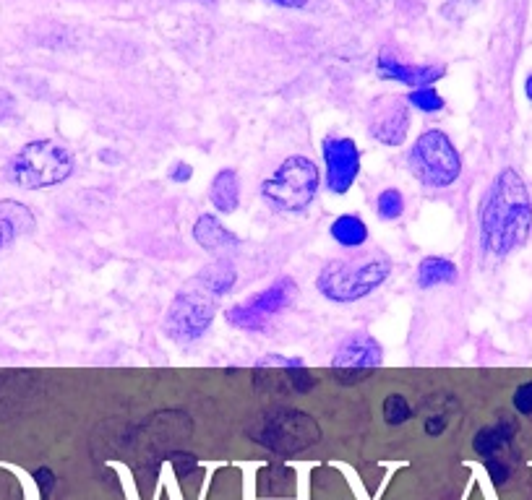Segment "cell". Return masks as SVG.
Wrapping results in <instances>:
<instances>
[{"label": "cell", "instance_id": "7c38bea8", "mask_svg": "<svg viewBox=\"0 0 532 500\" xmlns=\"http://www.w3.org/2000/svg\"><path fill=\"white\" fill-rule=\"evenodd\" d=\"M379 76L381 79L397 81V84H405L410 89H420V86H431L439 79H444V66H413V63H399L394 58H379Z\"/></svg>", "mask_w": 532, "mask_h": 500}, {"label": "cell", "instance_id": "5b68a950", "mask_svg": "<svg viewBox=\"0 0 532 500\" xmlns=\"http://www.w3.org/2000/svg\"><path fill=\"white\" fill-rule=\"evenodd\" d=\"M389 274H392V264L384 258L381 261H360V264L332 261L316 277V290L332 303H358L379 290L389 279Z\"/></svg>", "mask_w": 532, "mask_h": 500}, {"label": "cell", "instance_id": "f546056e", "mask_svg": "<svg viewBox=\"0 0 532 500\" xmlns=\"http://www.w3.org/2000/svg\"><path fill=\"white\" fill-rule=\"evenodd\" d=\"M446 430V417L444 415H431L426 420V433L431 435V438H439L441 433Z\"/></svg>", "mask_w": 532, "mask_h": 500}, {"label": "cell", "instance_id": "484cf974", "mask_svg": "<svg viewBox=\"0 0 532 500\" xmlns=\"http://www.w3.org/2000/svg\"><path fill=\"white\" fill-rule=\"evenodd\" d=\"M16 115V99L14 94L6 92L3 86H0V123L3 120H11Z\"/></svg>", "mask_w": 532, "mask_h": 500}, {"label": "cell", "instance_id": "d4e9b609", "mask_svg": "<svg viewBox=\"0 0 532 500\" xmlns=\"http://www.w3.org/2000/svg\"><path fill=\"white\" fill-rule=\"evenodd\" d=\"M486 469L493 485H504L509 480V474H512V469H509L504 459H486Z\"/></svg>", "mask_w": 532, "mask_h": 500}, {"label": "cell", "instance_id": "ffe728a7", "mask_svg": "<svg viewBox=\"0 0 532 500\" xmlns=\"http://www.w3.org/2000/svg\"><path fill=\"white\" fill-rule=\"evenodd\" d=\"M376 214H379L384 222H394L405 214V196L397 191V188H386L376 198Z\"/></svg>", "mask_w": 532, "mask_h": 500}, {"label": "cell", "instance_id": "44dd1931", "mask_svg": "<svg viewBox=\"0 0 532 500\" xmlns=\"http://www.w3.org/2000/svg\"><path fill=\"white\" fill-rule=\"evenodd\" d=\"M410 107L420 112H441L444 110V97H441L433 86H420V89H413L410 97H407Z\"/></svg>", "mask_w": 532, "mask_h": 500}, {"label": "cell", "instance_id": "83f0119b", "mask_svg": "<svg viewBox=\"0 0 532 500\" xmlns=\"http://www.w3.org/2000/svg\"><path fill=\"white\" fill-rule=\"evenodd\" d=\"M170 459H173V464H175V472L183 474V477H186L191 469H196V459L188 454H175V456H170Z\"/></svg>", "mask_w": 532, "mask_h": 500}, {"label": "cell", "instance_id": "6da1fadb", "mask_svg": "<svg viewBox=\"0 0 532 500\" xmlns=\"http://www.w3.org/2000/svg\"><path fill=\"white\" fill-rule=\"evenodd\" d=\"M532 232V198L517 170L496 175L480 201V245L488 256L506 258L527 243Z\"/></svg>", "mask_w": 532, "mask_h": 500}, {"label": "cell", "instance_id": "2e32d148", "mask_svg": "<svg viewBox=\"0 0 532 500\" xmlns=\"http://www.w3.org/2000/svg\"><path fill=\"white\" fill-rule=\"evenodd\" d=\"M209 201L220 214H233L240 206V178L233 167H225L214 175L209 185Z\"/></svg>", "mask_w": 532, "mask_h": 500}, {"label": "cell", "instance_id": "7a4b0ae2", "mask_svg": "<svg viewBox=\"0 0 532 500\" xmlns=\"http://www.w3.org/2000/svg\"><path fill=\"white\" fill-rule=\"evenodd\" d=\"M74 154L66 146L50 139L29 141L6 162L8 183L19 185L24 191H42L53 185L66 183L74 175Z\"/></svg>", "mask_w": 532, "mask_h": 500}, {"label": "cell", "instance_id": "8992f818", "mask_svg": "<svg viewBox=\"0 0 532 500\" xmlns=\"http://www.w3.org/2000/svg\"><path fill=\"white\" fill-rule=\"evenodd\" d=\"M410 167L426 188H449L462 175L457 146L439 128L423 131L410 149Z\"/></svg>", "mask_w": 532, "mask_h": 500}, {"label": "cell", "instance_id": "9c48e42d", "mask_svg": "<svg viewBox=\"0 0 532 500\" xmlns=\"http://www.w3.org/2000/svg\"><path fill=\"white\" fill-rule=\"evenodd\" d=\"M321 154L326 165V188L337 196H345L360 175L358 144L345 136H326Z\"/></svg>", "mask_w": 532, "mask_h": 500}, {"label": "cell", "instance_id": "30bf717a", "mask_svg": "<svg viewBox=\"0 0 532 500\" xmlns=\"http://www.w3.org/2000/svg\"><path fill=\"white\" fill-rule=\"evenodd\" d=\"M368 131L379 144L402 146L410 131V102L399 94H384L371 105Z\"/></svg>", "mask_w": 532, "mask_h": 500}, {"label": "cell", "instance_id": "f1b7e54d", "mask_svg": "<svg viewBox=\"0 0 532 500\" xmlns=\"http://www.w3.org/2000/svg\"><path fill=\"white\" fill-rule=\"evenodd\" d=\"M191 178L193 167L186 165V162H178V165H173V170H170V180H173V183H188Z\"/></svg>", "mask_w": 532, "mask_h": 500}, {"label": "cell", "instance_id": "cb8c5ba5", "mask_svg": "<svg viewBox=\"0 0 532 500\" xmlns=\"http://www.w3.org/2000/svg\"><path fill=\"white\" fill-rule=\"evenodd\" d=\"M256 368H303V360H295V357H282V355H269V357H261L259 362H256Z\"/></svg>", "mask_w": 532, "mask_h": 500}, {"label": "cell", "instance_id": "277c9868", "mask_svg": "<svg viewBox=\"0 0 532 500\" xmlns=\"http://www.w3.org/2000/svg\"><path fill=\"white\" fill-rule=\"evenodd\" d=\"M319 193V167L308 157H287L269 178L261 183V196L272 209L298 214L313 204Z\"/></svg>", "mask_w": 532, "mask_h": 500}, {"label": "cell", "instance_id": "3957f363", "mask_svg": "<svg viewBox=\"0 0 532 500\" xmlns=\"http://www.w3.org/2000/svg\"><path fill=\"white\" fill-rule=\"evenodd\" d=\"M248 433L259 446L280 456L300 454V451L316 446L321 438L319 422L306 412L290 407H274L261 412L248 428Z\"/></svg>", "mask_w": 532, "mask_h": 500}, {"label": "cell", "instance_id": "1f68e13d", "mask_svg": "<svg viewBox=\"0 0 532 500\" xmlns=\"http://www.w3.org/2000/svg\"><path fill=\"white\" fill-rule=\"evenodd\" d=\"M525 94H527V99H530V102H532V73H530V76H527V81H525Z\"/></svg>", "mask_w": 532, "mask_h": 500}, {"label": "cell", "instance_id": "4316f807", "mask_svg": "<svg viewBox=\"0 0 532 500\" xmlns=\"http://www.w3.org/2000/svg\"><path fill=\"white\" fill-rule=\"evenodd\" d=\"M34 480H37V487H40V493H42V498H47V495L53 493V487H55V474L50 472V469H37V472H34Z\"/></svg>", "mask_w": 532, "mask_h": 500}, {"label": "cell", "instance_id": "4dcf8cb0", "mask_svg": "<svg viewBox=\"0 0 532 500\" xmlns=\"http://www.w3.org/2000/svg\"><path fill=\"white\" fill-rule=\"evenodd\" d=\"M269 3H274V6H282V8H303L308 0H269Z\"/></svg>", "mask_w": 532, "mask_h": 500}, {"label": "cell", "instance_id": "ac0fdd59", "mask_svg": "<svg viewBox=\"0 0 532 500\" xmlns=\"http://www.w3.org/2000/svg\"><path fill=\"white\" fill-rule=\"evenodd\" d=\"M457 277V264L441 256L423 258L418 264V274H415L420 290H433V287H441V284H454Z\"/></svg>", "mask_w": 532, "mask_h": 500}, {"label": "cell", "instance_id": "52a82bcc", "mask_svg": "<svg viewBox=\"0 0 532 500\" xmlns=\"http://www.w3.org/2000/svg\"><path fill=\"white\" fill-rule=\"evenodd\" d=\"M214 316H217V297L204 290H183L167 308L162 329L173 342L188 344L212 329Z\"/></svg>", "mask_w": 532, "mask_h": 500}, {"label": "cell", "instance_id": "ba28073f", "mask_svg": "<svg viewBox=\"0 0 532 500\" xmlns=\"http://www.w3.org/2000/svg\"><path fill=\"white\" fill-rule=\"evenodd\" d=\"M295 295H298L295 279L282 277L269 284L266 290H261L259 295L248 297L246 303L227 308L225 318L233 329L248 331V334H261L266 329V323L272 321L277 313H282V310L293 305Z\"/></svg>", "mask_w": 532, "mask_h": 500}, {"label": "cell", "instance_id": "d6986e66", "mask_svg": "<svg viewBox=\"0 0 532 500\" xmlns=\"http://www.w3.org/2000/svg\"><path fill=\"white\" fill-rule=\"evenodd\" d=\"M329 232H332L334 243H340L342 248H360V245H366L368 240L366 222L355 217V214H342V217L334 219Z\"/></svg>", "mask_w": 532, "mask_h": 500}, {"label": "cell", "instance_id": "e0dca14e", "mask_svg": "<svg viewBox=\"0 0 532 500\" xmlns=\"http://www.w3.org/2000/svg\"><path fill=\"white\" fill-rule=\"evenodd\" d=\"M235 279H238V271H235L233 261L227 258H217L209 266H204L196 282L201 284V290L209 292L212 297L227 295V292L235 287Z\"/></svg>", "mask_w": 532, "mask_h": 500}, {"label": "cell", "instance_id": "8fae6325", "mask_svg": "<svg viewBox=\"0 0 532 500\" xmlns=\"http://www.w3.org/2000/svg\"><path fill=\"white\" fill-rule=\"evenodd\" d=\"M384 362V349L379 339H373L366 331L350 334L345 342L337 347L332 357L334 370H373Z\"/></svg>", "mask_w": 532, "mask_h": 500}, {"label": "cell", "instance_id": "603a6c76", "mask_svg": "<svg viewBox=\"0 0 532 500\" xmlns=\"http://www.w3.org/2000/svg\"><path fill=\"white\" fill-rule=\"evenodd\" d=\"M514 409L519 415L530 417L532 415V381L522 383L517 391H514Z\"/></svg>", "mask_w": 532, "mask_h": 500}, {"label": "cell", "instance_id": "9a60e30c", "mask_svg": "<svg viewBox=\"0 0 532 500\" xmlns=\"http://www.w3.org/2000/svg\"><path fill=\"white\" fill-rule=\"evenodd\" d=\"M34 227H37V219L29 211V206L19 204L14 198L0 201V248L14 243L16 237L34 232Z\"/></svg>", "mask_w": 532, "mask_h": 500}, {"label": "cell", "instance_id": "5bb4252c", "mask_svg": "<svg viewBox=\"0 0 532 500\" xmlns=\"http://www.w3.org/2000/svg\"><path fill=\"white\" fill-rule=\"evenodd\" d=\"M193 240L209 253H222V250H233L240 245V237L233 230H227L225 224L214 214H201L193 224Z\"/></svg>", "mask_w": 532, "mask_h": 500}, {"label": "cell", "instance_id": "4fadbf2b", "mask_svg": "<svg viewBox=\"0 0 532 500\" xmlns=\"http://www.w3.org/2000/svg\"><path fill=\"white\" fill-rule=\"evenodd\" d=\"M514 435H517V422H514L512 417L501 415L493 425H486V428H480L478 433H475V454L483 456V459H499V454L512 443Z\"/></svg>", "mask_w": 532, "mask_h": 500}, {"label": "cell", "instance_id": "7402d4cb", "mask_svg": "<svg viewBox=\"0 0 532 500\" xmlns=\"http://www.w3.org/2000/svg\"><path fill=\"white\" fill-rule=\"evenodd\" d=\"M413 417V407L407 404V399L402 394H389L384 399V420L389 425H405Z\"/></svg>", "mask_w": 532, "mask_h": 500}]
</instances>
